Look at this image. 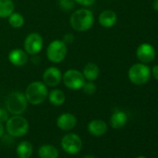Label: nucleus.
<instances>
[{
  "label": "nucleus",
  "instance_id": "obj_29",
  "mask_svg": "<svg viewBox=\"0 0 158 158\" xmlns=\"http://www.w3.org/2000/svg\"><path fill=\"white\" fill-rule=\"evenodd\" d=\"M5 127L3 126V124L2 123H0V138L1 137H3V135H4V133H5Z\"/></svg>",
  "mask_w": 158,
  "mask_h": 158
},
{
  "label": "nucleus",
  "instance_id": "obj_14",
  "mask_svg": "<svg viewBox=\"0 0 158 158\" xmlns=\"http://www.w3.org/2000/svg\"><path fill=\"white\" fill-rule=\"evenodd\" d=\"M99 23L104 28H112L116 24L117 14L111 10H105L102 11L98 18Z\"/></svg>",
  "mask_w": 158,
  "mask_h": 158
},
{
  "label": "nucleus",
  "instance_id": "obj_22",
  "mask_svg": "<svg viewBox=\"0 0 158 158\" xmlns=\"http://www.w3.org/2000/svg\"><path fill=\"white\" fill-rule=\"evenodd\" d=\"M8 20H9L10 25L15 29L22 28L25 23V20H24V17L23 16V14H21L20 12H15V11L8 18Z\"/></svg>",
  "mask_w": 158,
  "mask_h": 158
},
{
  "label": "nucleus",
  "instance_id": "obj_31",
  "mask_svg": "<svg viewBox=\"0 0 158 158\" xmlns=\"http://www.w3.org/2000/svg\"><path fill=\"white\" fill-rule=\"evenodd\" d=\"M82 158H95V156H93L92 154H87V155H85Z\"/></svg>",
  "mask_w": 158,
  "mask_h": 158
},
{
  "label": "nucleus",
  "instance_id": "obj_13",
  "mask_svg": "<svg viewBox=\"0 0 158 158\" xmlns=\"http://www.w3.org/2000/svg\"><path fill=\"white\" fill-rule=\"evenodd\" d=\"M8 59L12 65L17 66V67H22L28 62L29 55L26 53L24 49L14 48L9 53Z\"/></svg>",
  "mask_w": 158,
  "mask_h": 158
},
{
  "label": "nucleus",
  "instance_id": "obj_15",
  "mask_svg": "<svg viewBox=\"0 0 158 158\" xmlns=\"http://www.w3.org/2000/svg\"><path fill=\"white\" fill-rule=\"evenodd\" d=\"M108 126L105 121L102 119L91 120L88 124V131L89 134L95 137H101L107 132Z\"/></svg>",
  "mask_w": 158,
  "mask_h": 158
},
{
  "label": "nucleus",
  "instance_id": "obj_1",
  "mask_svg": "<svg viewBox=\"0 0 158 158\" xmlns=\"http://www.w3.org/2000/svg\"><path fill=\"white\" fill-rule=\"evenodd\" d=\"M95 23L93 12L88 9L74 10L70 17L71 27L77 32H87L92 28Z\"/></svg>",
  "mask_w": 158,
  "mask_h": 158
},
{
  "label": "nucleus",
  "instance_id": "obj_19",
  "mask_svg": "<svg viewBox=\"0 0 158 158\" xmlns=\"http://www.w3.org/2000/svg\"><path fill=\"white\" fill-rule=\"evenodd\" d=\"M34 152L33 144L28 140L21 141L16 147V154L19 158H30Z\"/></svg>",
  "mask_w": 158,
  "mask_h": 158
},
{
  "label": "nucleus",
  "instance_id": "obj_23",
  "mask_svg": "<svg viewBox=\"0 0 158 158\" xmlns=\"http://www.w3.org/2000/svg\"><path fill=\"white\" fill-rule=\"evenodd\" d=\"M82 89H83L85 94L90 96V95H93V94L96 93V91H97V85L94 83V81H86V83L84 84Z\"/></svg>",
  "mask_w": 158,
  "mask_h": 158
},
{
  "label": "nucleus",
  "instance_id": "obj_21",
  "mask_svg": "<svg viewBox=\"0 0 158 158\" xmlns=\"http://www.w3.org/2000/svg\"><path fill=\"white\" fill-rule=\"evenodd\" d=\"M15 11L13 0H0V18L8 19Z\"/></svg>",
  "mask_w": 158,
  "mask_h": 158
},
{
  "label": "nucleus",
  "instance_id": "obj_8",
  "mask_svg": "<svg viewBox=\"0 0 158 158\" xmlns=\"http://www.w3.org/2000/svg\"><path fill=\"white\" fill-rule=\"evenodd\" d=\"M60 146L66 153L74 155L81 152L83 141L79 135L75 133H67L60 139Z\"/></svg>",
  "mask_w": 158,
  "mask_h": 158
},
{
  "label": "nucleus",
  "instance_id": "obj_20",
  "mask_svg": "<svg viewBox=\"0 0 158 158\" xmlns=\"http://www.w3.org/2000/svg\"><path fill=\"white\" fill-rule=\"evenodd\" d=\"M39 158H59V150L52 144H43L38 149Z\"/></svg>",
  "mask_w": 158,
  "mask_h": 158
},
{
  "label": "nucleus",
  "instance_id": "obj_2",
  "mask_svg": "<svg viewBox=\"0 0 158 158\" xmlns=\"http://www.w3.org/2000/svg\"><path fill=\"white\" fill-rule=\"evenodd\" d=\"M24 95L28 103L36 106L46 102L48 95V89L43 81H34L27 86Z\"/></svg>",
  "mask_w": 158,
  "mask_h": 158
},
{
  "label": "nucleus",
  "instance_id": "obj_27",
  "mask_svg": "<svg viewBox=\"0 0 158 158\" xmlns=\"http://www.w3.org/2000/svg\"><path fill=\"white\" fill-rule=\"evenodd\" d=\"M62 41L66 44V45H69V44H72L73 41H74V36L73 34L71 33H68V34H65L63 38H62Z\"/></svg>",
  "mask_w": 158,
  "mask_h": 158
},
{
  "label": "nucleus",
  "instance_id": "obj_6",
  "mask_svg": "<svg viewBox=\"0 0 158 158\" xmlns=\"http://www.w3.org/2000/svg\"><path fill=\"white\" fill-rule=\"evenodd\" d=\"M47 57L50 62L60 63L63 61L68 53L67 45L60 39H55L51 41L47 47Z\"/></svg>",
  "mask_w": 158,
  "mask_h": 158
},
{
  "label": "nucleus",
  "instance_id": "obj_5",
  "mask_svg": "<svg viewBox=\"0 0 158 158\" xmlns=\"http://www.w3.org/2000/svg\"><path fill=\"white\" fill-rule=\"evenodd\" d=\"M127 76L132 84L136 86H142L150 80L151 69L146 65V63H135L130 66L127 72Z\"/></svg>",
  "mask_w": 158,
  "mask_h": 158
},
{
  "label": "nucleus",
  "instance_id": "obj_10",
  "mask_svg": "<svg viewBox=\"0 0 158 158\" xmlns=\"http://www.w3.org/2000/svg\"><path fill=\"white\" fill-rule=\"evenodd\" d=\"M42 78L47 87L55 88L59 86L62 80V73L58 67L49 66L44 71Z\"/></svg>",
  "mask_w": 158,
  "mask_h": 158
},
{
  "label": "nucleus",
  "instance_id": "obj_16",
  "mask_svg": "<svg viewBox=\"0 0 158 158\" xmlns=\"http://www.w3.org/2000/svg\"><path fill=\"white\" fill-rule=\"evenodd\" d=\"M127 123V114L121 110H116L113 113L110 118V125L114 129L124 127Z\"/></svg>",
  "mask_w": 158,
  "mask_h": 158
},
{
  "label": "nucleus",
  "instance_id": "obj_26",
  "mask_svg": "<svg viewBox=\"0 0 158 158\" xmlns=\"http://www.w3.org/2000/svg\"><path fill=\"white\" fill-rule=\"evenodd\" d=\"M74 2L83 7H89L96 2V0H74Z\"/></svg>",
  "mask_w": 158,
  "mask_h": 158
},
{
  "label": "nucleus",
  "instance_id": "obj_32",
  "mask_svg": "<svg viewBox=\"0 0 158 158\" xmlns=\"http://www.w3.org/2000/svg\"><path fill=\"white\" fill-rule=\"evenodd\" d=\"M136 158H147V157H146V156H142V155H141V156H138V157H136Z\"/></svg>",
  "mask_w": 158,
  "mask_h": 158
},
{
  "label": "nucleus",
  "instance_id": "obj_25",
  "mask_svg": "<svg viewBox=\"0 0 158 158\" xmlns=\"http://www.w3.org/2000/svg\"><path fill=\"white\" fill-rule=\"evenodd\" d=\"M10 117V113L8 112L7 109L0 108V123H6L7 120Z\"/></svg>",
  "mask_w": 158,
  "mask_h": 158
},
{
  "label": "nucleus",
  "instance_id": "obj_12",
  "mask_svg": "<svg viewBox=\"0 0 158 158\" xmlns=\"http://www.w3.org/2000/svg\"><path fill=\"white\" fill-rule=\"evenodd\" d=\"M57 127L63 131H70L77 125V118L71 113H63L60 114L56 120Z\"/></svg>",
  "mask_w": 158,
  "mask_h": 158
},
{
  "label": "nucleus",
  "instance_id": "obj_9",
  "mask_svg": "<svg viewBox=\"0 0 158 158\" xmlns=\"http://www.w3.org/2000/svg\"><path fill=\"white\" fill-rule=\"evenodd\" d=\"M44 47V39L42 35L38 33L29 34L23 42V49L28 55L35 56L37 55Z\"/></svg>",
  "mask_w": 158,
  "mask_h": 158
},
{
  "label": "nucleus",
  "instance_id": "obj_7",
  "mask_svg": "<svg viewBox=\"0 0 158 158\" xmlns=\"http://www.w3.org/2000/svg\"><path fill=\"white\" fill-rule=\"evenodd\" d=\"M64 86L71 90H79L82 89L86 79L82 72L76 69H69L62 73V80Z\"/></svg>",
  "mask_w": 158,
  "mask_h": 158
},
{
  "label": "nucleus",
  "instance_id": "obj_18",
  "mask_svg": "<svg viewBox=\"0 0 158 158\" xmlns=\"http://www.w3.org/2000/svg\"><path fill=\"white\" fill-rule=\"evenodd\" d=\"M48 100L51 105L58 107V106H61L65 102L66 96L62 90H60L59 89H54L48 92Z\"/></svg>",
  "mask_w": 158,
  "mask_h": 158
},
{
  "label": "nucleus",
  "instance_id": "obj_4",
  "mask_svg": "<svg viewBox=\"0 0 158 158\" xmlns=\"http://www.w3.org/2000/svg\"><path fill=\"white\" fill-rule=\"evenodd\" d=\"M28 104L24 93L21 91L11 92L6 100V109L12 115L23 114L26 111Z\"/></svg>",
  "mask_w": 158,
  "mask_h": 158
},
{
  "label": "nucleus",
  "instance_id": "obj_24",
  "mask_svg": "<svg viewBox=\"0 0 158 158\" xmlns=\"http://www.w3.org/2000/svg\"><path fill=\"white\" fill-rule=\"evenodd\" d=\"M74 0H60V6L64 10H72L74 7Z\"/></svg>",
  "mask_w": 158,
  "mask_h": 158
},
{
  "label": "nucleus",
  "instance_id": "obj_30",
  "mask_svg": "<svg viewBox=\"0 0 158 158\" xmlns=\"http://www.w3.org/2000/svg\"><path fill=\"white\" fill-rule=\"evenodd\" d=\"M152 8L154 10L158 11V0H154L153 3H152Z\"/></svg>",
  "mask_w": 158,
  "mask_h": 158
},
{
  "label": "nucleus",
  "instance_id": "obj_3",
  "mask_svg": "<svg viewBox=\"0 0 158 158\" xmlns=\"http://www.w3.org/2000/svg\"><path fill=\"white\" fill-rule=\"evenodd\" d=\"M30 128L28 120L22 114L10 116L6 122L5 130L12 138H22L25 136Z\"/></svg>",
  "mask_w": 158,
  "mask_h": 158
},
{
  "label": "nucleus",
  "instance_id": "obj_11",
  "mask_svg": "<svg viewBox=\"0 0 158 158\" xmlns=\"http://www.w3.org/2000/svg\"><path fill=\"white\" fill-rule=\"evenodd\" d=\"M155 49L149 43H142L140 44L136 50L137 59L142 63H149L152 61L155 58Z\"/></svg>",
  "mask_w": 158,
  "mask_h": 158
},
{
  "label": "nucleus",
  "instance_id": "obj_28",
  "mask_svg": "<svg viewBox=\"0 0 158 158\" xmlns=\"http://www.w3.org/2000/svg\"><path fill=\"white\" fill-rule=\"evenodd\" d=\"M151 75H152L155 80L158 81V65H154L152 67V69L151 70Z\"/></svg>",
  "mask_w": 158,
  "mask_h": 158
},
{
  "label": "nucleus",
  "instance_id": "obj_17",
  "mask_svg": "<svg viewBox=\"0 0 158 158\" xmlns=\"http://www.w3.org/2000/svg\"><path fill=\"white\" fill-rule=\"evenodd\" d=\"M86 81H95L100 75V68L94 62H89L85 65L82 72Z\"/></svg>",
  "mask_w": 158,
  "mask_h": 158
}]
</instances>
